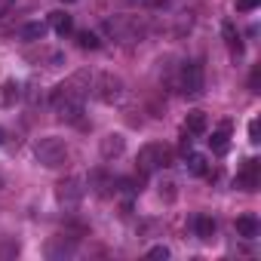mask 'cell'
I'll return each instance as SVG.
<instances>
[{
  "label": "cell",
  "instance_id": "1",
  "mask_svg": "<svg viewBox=\"0 0 261 261\" xmlns=\"http://www.w3.org/2000/svg\"><path fill=\"white\" fill-rule=\"evenodd\" d=\"M34 157H37L40 166L56 169V166L65 163V157H68V145H65L62 139H56V136H43V139L34 142Z\"/></svg>",
  "mask_w": 261,
  "mask_h": 261
},
{
  "label": "cell",
  "instance_id": "2",
  "mask_svg": "<svg viewBox=\"0 0 261 261\" xmlns=\"http://www.w3.org/2000/svg\"><path fill=\"white\" fill-rule=\"evenodd\" d=\"M169 163H172V151L166 145H160V142H151V145H145L139 151V169H142V175H151L154 169H166Z\"/></svg>",
  "mask_w": 261,
  "mask_h": 261
},
{
  "label": "cell",
  "instance_id": "3",
  "mask_svg": "<svg viewBox=\"0 0 261 261\" xmlns=\"http://www.w3.org/2000/svg\"><path fill=\"white\" fill-rule=\"evenodd\" d=\"M203 86H206V74H203V62H188L181 68V92L188 98H197L203 95Z\"/></svg>",
  "mask_w": 261,
  "mask_h": 261
},
{
  "label": "cell",
  "instance_id": "4",
  "mask_svg": "<svg viewBox=\"0 0 261 261\" xmlns=\"http://www.w3.org/2000/svg\"><path fill=\"white\" fill-rule=\"evenodd\" d=\"M83 194H86V188H83V178H77V175L59 181V188H56V200L65 209H77L80 200H83Z\"/></svg>",
  "mask_w": 261,
  "mask_h": 261
},
{
  "label": "cell",
  "instance_id": "5",
  "mask_svg": "<svg viewBox=\"0 0 261 261\" xmlns=\"http://www.w3.org/2000/svg\"><path fill=\"white\" fill-rule=\"evenodd\" d=\"M89 83H92V92H95L101 101H108V105L123 95V80L114 77V74H98V77H92Z\"/></svg>",
  "mask_w": 261,
  "mask_h": 261
},
{
  "label": "cell",
  "instance_id": "6",
  "mask_svg": "<svg viewBox=\"0 0 261 261\" xmlns=\"http://www.w3.org/2000/svg\"><path fill=\"white\" fill-rule=\"evenodd\" d=\"M258 185H261V163L255 157H249L243 163V169L237 172V188L240 191H258Z\"/></svg>",
  "mask_w": 261,
  "mask_h": 261
},
{
  "label": "cell",
  "instance_id": "7",
  "mask_svg": "<svg viewBox=\"0 0 261 261\" xmlns=\"http://www.w3.org/2000/svg\"><path fill=\"white\" fill-rule=\"evenodd\" d=\"M123 148H126V139H123L120 133H108V136L98 142V151H101L105 160H117V157L123 154Z\"/></svg>",
  "mask_w": 261,
  "mask_h": 261
},
{
  "label": "cell",
  "instance_id": "8",
  "mask_svg": "<svg viewBox=\"0 0 261 261\" xmlns=\"http://www.w3.org/2000/svg\"><path fill=\"white\" fill-rule=\"evenodd\" d=\"M89 188H92V194H98V197H111V194H114V178H111L105 169H92V172H89Z\"/></svg>",
  "mask_w": 261,
  "mask_h": 261
},
{
  "label": "cell",
  "instance_id": "9",
  "mask_svg": "<svg viewBox=\"0 0 261 261\" xmlns=\"http://www.w3.org/2000/svg\"><path fill=\"white\" fill-rule=\"evenodd\" d=\"M46 25H49V28H53L56 34H62V37L74 31V19H71V16H68L65 10H56V13H49V19H46Z\"/></svg>",
  "mask_w": 261,
  "mask_h": 261
},
{
  "label": "cell",
  "instance_id": "10",
  "mask_svg": "<svg viewBox=\"0 0 261 261\" xmlns=\"http://www.w3.org/2000/svg\"><path fill=\"white\" fill-rule=\"evenodd\" d=\"M74 240H65V237H56V240H49L46 243V258H68V255H74Z\"/></svg>",
  "mask_w": 261,
  "mask_h": 261
},
{
  "label": "cell",
  "instance_id": "11",
  "mask_svg": "<svg viewBox=\"0 0 261 261\" xmlns=\"http://www.w3.org/2000/svg\"><path fill=\"white\" fill-rule=\"evenodd\" d=\"M258 230H261V224H258V218H255L252 212H246V215L237 218V233H240L243 240H255Z\"/></svg>",
  "mask_w": 261,
  "mask_h": 261
},
{
  "label": "cell",
  "instance_id": "12",
  "mask_svg": "<svg viewBox=\"0 0 261 261\" xmlns=\"http://www.w3.org/2000/svg\"><path fill=\"white\" fill-rule=\"evenodd\" d=\"M206 126H209V117H206L203 111H191L188 120H185V133H188V136H203Z\"/></svg>",
  "mask_w": 261,
  "mask_h": 261
},
{
  "label": "cell",
  "instance_id": "13",
  "mask_svg": "<svg viewBox=\"0 0 261 261\" xmlns=\"http://www.w3.org/2000/svg\"><path fill=\"white\" fill-rule=\"evenodd\" d=\"M46 31H49V25H46V22H28V25H22V28H19V37H22V40H28V43H34V40H43V37H46Z\"/></svg>",
  "mask_w": 261,
  "mask_h": 261
},
{
  "label": "cell",
  "instance_id": "14",
  "mask_svg": "<svg viewBox=\"0 0 261 261\" xmlns=\"http://www.w3.org/2000/svg\"><path fill=\"white\" fill-rule=\"evenodd\" d=\"M194 233L200 240H212L215 237V218L212 215H197L194 218Z\"/></svg>",
  "mask_w": 261,
  "mask_h": 261
},
{
  "label": "cell",
  "instance_id": "15",
  "mask_svg": "<svg viewBox=\"0 0 261 261\" xmlns=\"http://www.w3.org/2000/svg\"><path fill=\"white\" fill-rule=\"evenodd\" d=\"M227 133H230V123H224L221 129H215V133H212L209 148H212L215 154H224V151H227Z\"/></svg>",
  "mask_w": 261,
  "mask_h": 261
},
{
  "label": "cell",
  "instance_id": "16",
  "mask_svg": "<svg viewBox=\"0 0 261 261\" xmlns=\"http://www.w3.org/2000/svg\"><path fill=\"white\" fill-rule=\"evenodd\" d=\"M185 157H188V172H191V175H206L209 163H206L203 154H185Z\"/></svg>",
  "mask_w": 261,
  "mask_h": 261
},
{
  "label": "cell",
  "instance_id": "17",
  "mask_svg": "<svg viewBox=\"0 0 261 261\" xmlns=\"http://www.w3.org/2000/svg\"><path fill=\"white\" fill-rule=\"evenodd\" d=\"M19 95H22V86H19L16 80H7V83H4V92H0L4 105H16V101H19Z\"/></svg>",
  "mask_w": 261,
  "mask_h": 261
},
{
  "label": "cell",
  "instance_id": "18",
  "mask_svg": "<svg viewBox=\"0 0 261 261\" xmlns=\"http://www.w3.org/2000/svg\"><path fill=\"white\" fill-rule=\"evenodd\" d=\"M221 31H224V40H227V46H230V49L240 56V53H243V43H240V34H237V28H233L230 22H224V28H221Z\"/></svg>",
  "mask_w": 261,
  "mask_h": 261
},
{
  "label": "cell",
  "instance_id": "19",
  "mask_svg": "<svg viewBox=\"0 0 261 261\" xmlns=\"http://www.w3.org/2000/svg\"><path fill=\"white\" fill-rule=\"evenodd\" d=\"M77 43H80V49H98V46H101V40H98L92 31H80V34H77Z\"/></svg>",
  "mask_w": 261,
  "mask_h": 261
},
{
  "label": "cell",
  "instance_id": "20",
  "mask_svg": "<svg viewBox=\"0 0 261 261\" xmlns=\"http://www.w3.org/2000/svg\"><path fill=\"white\" fill-rule=\"evenodd\" d=\"M258 4L261 0H237V13H252V10H258Z\"/></svg>",
  "mask_w": 261,
  "mask_h": 261
},
{
  "label": "cell",
  "instance_id": "21",
  "mask_svg": "<svg viewBox=\"0 0 261 261\" xmlns=\"http://www.w3.org/2000/svg\"><path fill=\"white\" fill-rule=\"evenodd\" d=\"M249 142H252V145H258V142H261V126H258V120H252V123H249Z\"/></svg>",
  "mask_w": 261,
  "mask_h": 261
},
{
  "label": "cell",
  "instance_id": "22",
  "mask_svg": "<svg viewBox=\"0 0 261 261\" xmlns=\"http://www.w3.org/2000/svg\"><path fill=\"white\" fill-rule=\"evenodd\" d=\"M148 258H169V249H166V246H154V249L148 252Z\"/></svg>",
  "mask_w": 261,
  "mask_h": 261
},
{
  "label": "cell",
  "instance_id": "23",
  "mask_svg": "<svg viewBox=\"0 0 261 261\" xmlns=\"http://www.w3.org/2000/svg\"><path fill=\"white\" fill-rule=\"evenodd\" d=\"M19 252V243H7L4 249H0V258H7V255H16Z\"/></svg>",
  "mask_w": 261,
  "mask_h": 261
},
{
  "label": "cell",
  "instance_id": "24",
  "mask_svg": "<svg viewBox=\"0 0 261 261\" xmlns=\"http://www.w3.org/2000/svg\"><path fill=\"white\" fill-rule=\"evenodd\" d=\"M258 80H261V68H255V71H252V77H249V86H252V89H258Z\"/></svg>",
  "mask_w": 261,
  "mask_h": 261
},
{
  "label": "cell",
  "instance_id": "25",
  "mask_svg": "<svg viewBox=\"0 0 261 261\" xmlns=\"http://www.w3.org/2000/svg\"><path fill=\"white\" fill-rule=\"evenodd\" d=\"M10 7H13V0H0V16H4V13H7Z\"/></svg>",
  "mask_w": 261,
  "mask_h": 261
},
{
  "label": "cell",
  "instance_id": "26",
  "mask_svg": "<svg viewBox=\"0 0 261 261\" xmlns=\"http://www.w3.org/2000/svg\"><path fill=\"white\" fill-rule=\"evenodd\" d=\"M7 142V133H4V129H0V145H4Z\"/></svg>",
  "mask_w": 261,
  "mask_h": 261
},
{
  "label": "cell",
  "instance_id": "27",
  "mask_svg": "<svg viewBox=\"0 0 261 261\" xmlns=\"http://www.w3.org/2000/svg\"><path fill=\"white\" fill-rule=\"evenodd\" d=\"M0 191H4V175H0Z\"/></svg>",
  "mask_w": 261,
  "mask_h": 261
},
{
  "label": "cell",
  "instance_id": "28",
  "mask_svg": "<svg viewBox=\"0 0 261 261\" xmlns=\"http://www.w3.org/2000/svg\"><path fill=\"white\" fill-rule=\"evenodd\" d=\"M62 4H74V0H62Z\"/></svg>",
  "mask_w": 261,
  "mask_h": 261
}]
</instances>
